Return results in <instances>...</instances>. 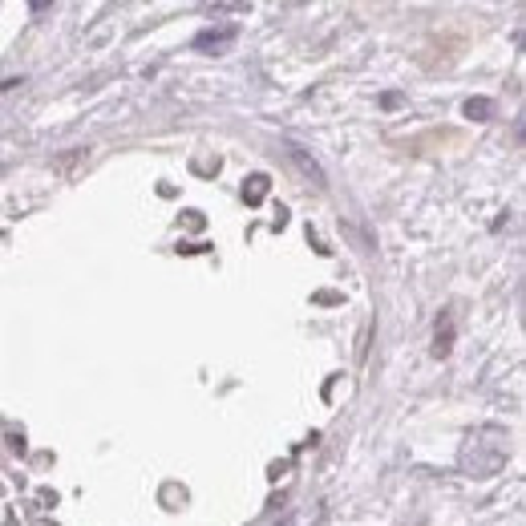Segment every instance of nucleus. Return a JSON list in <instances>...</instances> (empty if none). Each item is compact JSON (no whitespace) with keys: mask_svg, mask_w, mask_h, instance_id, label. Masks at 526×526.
<instances>
[{"mask_svg":"<svg viewBox=\"0 0 526 526\" xmlns=\"http://www.w3.org/2000/svg\"><path fill=\"white\" fill-rule=\"evenodd\" d=\"M235 37H239V24L223 21V24H215V29L198 33V37H195V53H227V49L235 45Z\"/></svg>","mask_w":526,"mask_h":526,"instance_id":"nucleus-1","label":"nucleus"},{"mask_svg":"<svg viewBox=\"0 0 526 526\" xmlns=\"http://www.w3.org/2000/svg\"><path fill=\"white\" fill-rule=\"evenodd\" d=\"M450 349H454V324H450V316H445V320H437V344H434V357H445Z\"/></svg>","mask_w":526,"mask_h":526,"instance_id":"nucleus-3","label":"nucleus"},{"mask_svg":"<svg viewBox=\"0 0 526 526\" xmlns=\"http://www.w3.org/2000/svg\"><path fill=\"white\" fill-rule=\"evenodd\" d=\"M465 118H470V122H486V118H494V101H490V98H470V101H465Z\"/></svg>","mask_w":526,"mask_h":526,"instance_id":"nucleus-2","label":"nucleus"},{"mask_svg":"<svg viewBox=\"0 0 526 526\" xmlns=\"http://www.w3.org/2000/svg\"><path fill=\"white\" fill-rule=\"evenodd\" d=\"M263 195H267V178L263 175H252V178H247V186H244V198H247V203H263Z\"/></svg>","mask_w":526,"mask_h":526,"instance_id":"nucleus-4","label":"nucleus"}]
</instances>
